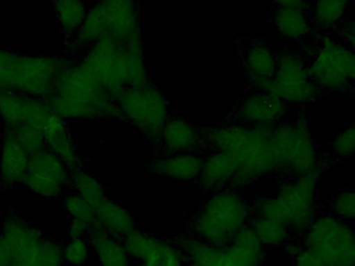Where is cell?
I'll use <instances>...</instances> for the list:
<instances>
[{
    "label": "cell",
    "instance_id": "6da1fadb",
    "mask_svg": "<svg viewBox=\"0 0 355 266\" xmlns=\"http://www.w3.org/2000/svg\"><path fill=\"white\" fill-rule=\"evenodd\" d=\"M271 129L242 123L223 125L205 133V144L212 151L231 155L239 172L235 186L246 185L277 172L271 148Z\"/></svg>",
    "mask_w": 355,
    "mask_h": 266
},
{
    "label": "cell",
    "instance_id": "7a4b0ae2",
    "mask_svg": "<svg viewBox=\"0 0 355 266\" xmlns=\"http://www.w3.org/2000/svg\"><path fill=\"white\" fill-rule=\"evenodd\" d=\"M79 64L116 100L126 90L148 83L141 42L103 38L89 46Z\"/></svg>",
    "mask_w": 355,
    "mask_h": 266
},
{
    "label": "cell",
    "instance_id": "3957f363",
    "mask_svg": "<svg viewBox=\"0 0 355 266\" xmlns=\"http://www.w3.org/2000/svg\"><path fill=\"white\" fill-rule=\"evenodd\" d=\"M47 101L64 121L120 117L116 100L80 64L69 65L60 73L55 93Z\"/></svg>",
    "mask_w": 355,
    "mask_h": 266
},
{
    "label": "cell",
    "instance_id": "277c9868",
    "mask_svg": "<svg viewBox=\"0 0 355 266\" xmlns=\"http://www.w3.org/2000/svg\"><path fill=\"white\" fill-rule=\"evenodd\" d=\"M69 63L53 56H25L0 48V90L49 100Z\"/></svg>",
    "mask_w": 355,
    "mask_h": 266
},
{
    "label": "cell",
    "instance_id": "5b68a950",
    "mask_svg": "<svg viewBox=\"0 0 355 266\" xmlns=\"http://www.w3.org/2000/svg\"><path fill=\"white\" fill-rule=\"evenodd\" d=\"M320 175L290 177L275 196L260 199L252 213L275 219L302 235L317 217V190Z\"/></svg>",
    "mask_w": 355,
    "mask_h": 266
},
{
    "label": "cell",
    "instance_id": "8992f818",
    "mask_svg": "<svg viewBox=\"0 0 355 266\" xmlns=\"http://www.w3.org/2000/svg\"><path fill=\"white\" fill-rule=\"evenodd\" d=\"M252 208L230 188L215 190L194 217V236L215 246L225 247L240 230L250 225Z\"/></svg>",
    "mask_w": 355,
    "mask_h": 266
},
{
    "label": "cell",
    "instance_id": "52a82bcc",
    "mask_svg": "<svg viewBox=\"0 0 355 266\" xmlns=\"http://www.w3.org/2000/svg\"><path fill=\"white\" fill-rule=\"evenodd\" d=\"M103 38L123 43L141 42L137 0H99L87 10L73 42L79 47H89Z\"/></svg>",
    "mask_w": 355,
    "mask_h": 266
},
{
    "label": "cell",
    "instance_id": "ba28073f",
    "mask_svg": "<svg viewBox=\"0 0 355 266\" xmlns=\"http://www.w3.org/2000/svg\"><path fill=\"white\" fill-rule=\"evenodd\" d=\"M0 238L8 266H64L62 244L16 215L2 222Z\"/></svg>",
    "mask_w": 355,
    "mask_h": 266
},
{
    "label": "cell",
    "instance_id": "9c48e42d",
    "mask_svg": "<svg viewBox=\"0 0 355 266\" xmlns=\"http://www.w3.org/2000/svg\"><path fill=\"white\" fill-rule=\"evenodd\" d=\"M271 148L277 172L290 177L321 175L322 163L304 116L295 122H279L271 129Z\"/></svg>",
    "mask_w": 355,
    "mask_h": 266
},
{
    "label": "cell",
    "instance_id": "30bf717a",
    "mask_svg": "<svg viewBox=\"0 0 355 266\" xmlns=\"http://www.w3.org/2000/svg\"><path fill=\"white\" fill-rule=\"evenodd\" d=\"M300 242L323 266H355V228L329 213L317 215Z\"/></svg>",
    "mask_w": 355,
    "mask_h": 266
},
{
    "label": "cell",
    "instance_id": "8fae6325",
    "mask_svg": "<svg viewBox=\"0 0 355 266\" xmlns=\"http://www.w3.org/2000/svg\"><path fill=\"white\" fill-rule=\"evenodd\" d=\"M116 102L121 118L146 138L158 142L162 128L171 118L170 104L162 91L147 83L123 92Z\"/></svg>",
    "mask_w": 355,
    "mask_h": 266
},
{
    "label": "cell",
    "instance_id": "7c38bea8",
    "mask_svg": "<svg viewBox=\"0 0 355 266\" xmlns=\"http://www.w3.org/2000/svg\"><path fill=\"white\" fill-rule=\"evenodd\" d=\"M355 54L345 43L324 37L308 66L313 83L320 91L339 92L352 85Z\"/></svg>",
    "mask_w": 355,
    "mask_h": 266
},
{
    "label": "cell",
    "instance_id": "4fadbf2b",
    "mask_svg": "<svg viewBox=\"0 0 355 266\" xmlns=\"http://www.w3.org/2000/svg\"><path fill=\"white\" fill-rule=\"evenodd\" d=\"M266 92L286 104H306L314 101L321 91L311 79L304 58L284 50L277 54V70Z\"/></svg>",
    "mask_w": 355,
    "mask_h": 266
},
{
    "label": "cell",
    "instance_id": "5bb4252c",
    "mask_svg": "<svg viewBox=\"0 0 355 266\" xmlns=\"http://www.w3.org/2000/svg\"><path fill=\"white\" fill-rule=\"evenodd\" d=\"M71 169L47 148L31 155L23 185L35 196L60 198L70 188Z\"/></svg>",
    "mask_w": 355,
    "mask_h": 266
},
{
    "label": "cell",
    "instance_id": "9a60e30c",
    "mask_svg": "<svg viewBox=\"0 0 355 266\" xmlns=\"http://www.w3.org/2000/svg\"><path fill=\"white\" fill-rule=\"evenodd\" d=\"M131 260L145 266H185L177 244L164 242L135 230L123 240Z\"/></svg>",
    "mask_w": 355,
    "mask_h": 266
},
{
    "label": "cell",
    "instance_id": "2e32d148",
    "mask_svg": "<svg viewBox=\"0 0 355 266\" xmlns=\"http://www.w3.org/2000/svg\"><path fill=\"white\" fill-rule=\"evenodd\" d=\"M288 104L273 94L257 91L243 98L235 110L236 120L244 125L273 127L283 121Z\"/></svg>",
    "mask_w": 355,
    "mask_h": 266
},
{
    "label": "cell",
    "instance_id": "e0dca14e",
    "mask_svg": "<svg viewBox=\"0 0 355 266\" xmlns=\"http://www.w3.org/2000/svg\"><path fill=\"white\" fill-rule=\"evenodd\" d=\"M31 155L10 129H4L0 146V183L6 190L24 184Z\"/></svg>",
    "mask_w": 355,
    "mask_h": 266
},
{
    "label": "cell",
    "instance_id": "ac0fdd59",
    "mask_svg": "<svg viewBox=\"0 0 355 266\" xmlns=\"http://www.w3.org/2000/svg\"><path fill=\"white\" fill-rule=\"evenodd\" d=\"M244 71L257 91H267L275 70L277 54L264 42H250L243 51Z\"/></svg>",
    "mask_w": 355,
    "mask_h": 266
},
{
    "label": "cell",
    "instance_id": "d6986e66",
    "mask_svg": "<svg viewBox=\"0 0 355 266\" xmlns=\"http://www.w3.org/2000/svg\"><path fill=\"white\" fill-rule=\"evenodd\" d=\"M264 258L265 248L248 225L223 247L218 266H262Z\"/></svg>",
    "mask_w": 355,
    "mask_h": 266
},
{
    "label": "cell",
    "instance_id": "ffe728a7",
    "mask_svg": "<svg viewBox=\"0 0 355 266\" xmlns=\"http://www.w3.org/2000/svg\"><path fill=\"white\" fill-rule=\"evenodd\" d=\"M158 142L168 153L196 152L205 144V133L181 117H171Z\"/></svg>",
    "mask_w": 355,
    "mask_h": 266
},
{
    "label": "cell",
    "instance_id": "44dd1931",
    "mask_svg": "<svg viewBox=\"0 0 355 266\" xmlns=\"http://www.w3.org/2000/svg\"><path fill=\"white\" fill-rule=\"evenodd\" d=\"M204 157L198 152L168 153L150 165L152 173L166 179L191 181L198 179Z\"/></svg>",
    "mask_w": 355,
    "mask_h": 266
},
{
    "label": "cell",
    "instance_id": "7402d4cb",
    "mask_svg": "<svg viewBox=\"0 0 355 266\" xmlns=\"http://www.w3.org/2000/svg\"><path fill=\"white\" fill-rule=\"evenodd\" d=\"M238 175L237 165L231 155L223 151H212L204 157L198 179L205 188L218 190L235 186Z\"/></svg>",
    "mask_w": 355,
    "mask_h": 266
},
{
    "label": "cell",
    "instance_id": "603a6c76",
    "mask_svg": "<svg viewBox=\"0 0 355 266\" xmlns=\"http://www.w3.org/2000/svg\"><path fill=\"white\" fill-rule=\"evenodd\" d=\"M46 148L62 159L71 172L80 169L81 159L66 121L55 114L44 131Z\"/></svg>",
    "mask_w": 355,
    "mask_h": 266
},
{
    "label": "cell",
    "instance_id": "cb8c5ba5",
    "mask_svg": "<svg viewBox=\"0 0 355 266\" xmlns=\"http://www.w3.org/2000/svg\"><path fill=\"white\" fill-rule=\"evenodd\" d=\"M94 210L96 223L104 232L114 238L124 240L137 229L133 215L125 207L108 197L97 205Z\"/></svg>",
    "mask_w": 355,
    "mask_h": 266
},
{
    "label": "cell",
    "instance_id": "d4e9b609",
    "mask_svg": "<svg viewBox=\"0 0 355 266\" xmlns=\"http://www.w3.org/2000/svg\"><path fill=\"white\" fill-rule=\"evenodd\" d=\"M87 240L100 266H131V258L124 242L104 232L97 223L89 230Z\"/></svg>",
    "mask_w": 355,
    "mask_h": 266
},
{
    "label": "cell",
    "instance_id": "484cf974",
    "mask_svg": "<svg viewBox=\"0 0 355 266\" xmlns=\"http://www.w3.org/2000/svg\"><path fill=\"white\" fill-rule=\"evenodd\" d=\"M272 25L277 33L289 41H302L312 31L306 10L293 8H279L272 13Z\"/></svg>",
    "mask_w": 355,
    "mask_h": 266
},
{
    "label": "cell",
    "instance_id": "4316f807",
    "mask_svg": "<svg viewBox=\"0 0 355 266\" xmlns=\"http://www.w3.org/2000/svg\"><path fill=\"white\" fill-rule=\"evenodd\" d=\"M64 208L71 219L69 227L70 238H87L89 230L96 223L93 206L77 192H67L64 197Z\"/></svg>",
    "mask_w": 355,
    "mask_h": 266
},
{
    "label": "cell",
    "instance_id": "83f0119b",
    "mask_svg": "<svg viewBox=\"0 0 355 266\" xmlns=\"http://www.w3.org/2000/svg\"><path fill=\"white\" fill-rule=\"evenodd\" d=\"M52 10L62 31L70 37H75L89 8L83 0H52Z\"/></svg>",
    "mask_w": 355,
    "mask_h": 266
},
{
    "label": "cell",
    "instance_id": "f1b7e54d",
    "mask_svg": "<svg viewBox=\"0 0 355 266\" xmlns=\"http://www.w3.org/2000/svg\"><path fill=\"white\" fill-rule=\"evenodd\" d=\"M250 226L265 249L285 246L291 240L293 233L289 228L279 222L259 215H254Z\"/></svg>",
    "mask_w": 355,
    "mask_h": 266
},
{
    "label": "cell",
    "instance_id": "f546056e",
    "mask_svg": "<svg viewBox=\"0 0 355 266\" xmlns=\"http://www.w3.org/2000/svg\"><path fill=\"white\" fill-rule=\"evenodd\" d=\"M70 188L95 208L106 198L105 188L97 177L85 169L71 172Z\"/></svg>",
    "mask_w": 355,
    "mask_h": 266
},
{
    "label": "cell",
    "instance_id": "4dcf8cb0",
    "mask_svg": "<svg viewBox=\"0 0 355 266\" xmlns=\"http://www.w3.org/2000/svg\"><path fill=\"white\" fill-rule=\"evenodd\" d=\"M350 0H316L312 6V19L318 28L331 29L343 19Z\"/></svg>",
    "mask_w": 355,
    "mask_h": 266
},
{
    "label": "cell",
    "instance_id": "1f68e13d",
    "mask_svg": "<svg viewBox=\"0 0 355 266\" xmlns=\"http://www.w3.org/2000/svg\"><path fill=\"white\" fill-rule=\"evenodd\" d=\"M91 242L87 238H70L62 246L64 265L80 266L89 260L92 253Z\"/></svg>",
    "mask_w": 355,
    "mask_h": 266
},
{
    "label": "cell",
    "instance_id": "d6a6232c",
    "mask_svg": "<svg viewBox=\"0 0 355 266\" xmlns=\"http://www.w3.org/2000/svg\"><path fill=\"white\" fill-rule=\"evenodd\" d=\"M327 213L349 224H355V190L339 192L329 200Z\"/></svg>",
    "mask_w": 355,
    "mask_h": 266
},
{
    "label": "cell",
    "instance_id": "836d02e7",
    "mask_svg": "<svg viewBox=\"0 0 355 266\" xmlns=\"http://www.w3.org/2000/svg\"><path fill=\"white\" fill-rule=\"evenodd\" d=\"M329 150L334 157L339 159L349 158L355 154V122L338 134L331 144Z\"/></svg>",
    "mask_w": 355,
    "mask_h": 266
},
{
    "label": "cell",
    "instance_id": "e575fe53",
    "mask_svg": "<svg viewBox=\"0 0 355 266\" xmlns=\"http://www.w3.org/2000/svg\"><path fill=\"white\" fill-rule=\"evenodd\" d=\"M12 131L31 156L46 148L45 136L37 129L29 126H21Z\"/></svg>",
    "mask_w": 355,
    "mask_h": 266
},
{
    "label": "cell",
    "instance_id": "d590c367",
    "mask_svg": "<svg viewBox=\"0 0 355 266\" xmlns=\"http://www.w3.org/2000/svg\"><path fill=\"white\" fill-rule=\"evenodd\" d=\"M292 259H293V266H323L320 261L304 246Z\"/></svg>",
    "mask_w": 355,
    "mask_h": 266
},
{
    "label": "cell",
    "instance_id": "8d00e7d4",
    "mask_svg": "<svg viewBox=\"0 0 355 266\" xmlns=\"http://www.w3.org/2000/svg\"><path fill=\"white\" fill-rule=\"evenodd\" d=\"M342 38L345 45L355 54V21H347L342 26Z\"/></svg>",
    "mask_w": 355,
    "mask_h": 266
},
{
    "label": "cell",
    "instance_id": "74e56055",
    "mask_svg": "<svg viewBox=\"0 0 355 266\" xmlns=\"http://www.w3.org/2000/svg\"><path fill=\"white\" fill-rule=\"evenodd\" d=\"M279 8H293L306 10L309 0H271Z\"/></svg>",
    "mask_w": 355,
    "mask_h": 266
},
{
    "label": "cell",
    "instance_id": "f35d334b",
    "mask_svg": "<svg viewBox=\"0 0 355 266\" xmlns=\"http://www.w3.org/2000/svg\"><path fill=\"white\" fill-rule=\"evenodd\" d=\"M352 85H355V68L354 71V75H352Z\"/></svg>",
    "mask_w": 355,
    "mask_h": 266
},
{
    "label": "cell",
    "instance_id": "ab89813d",
    "mask_svg": "<svg viewBox=\"0 0 355 266\" xmlns=\"http://www.w3.org/2000/svg\"><path fill=\"white\" fill-rule=\"evenodd\" d=\"M185 266H200V265H192V263H186Z\"/></svg>",
    "mask_w": 355,
    "mask_h": 266
},
{
    "label": "cell",
    "instance_id": "60d3db41",
    "mask_svg": "<svg viewBox=\"0 0 355 266\" xmlns=\"http://www.w3.org/2000/svg\"><path fill=\"white\" fill-rule=\"evenodd\" d=\"M131 266H145V265H141V263H137V265H131Z\"/></svg>",
    "mask_w": 355,
    "mask_h": 266
}]
</instances>
